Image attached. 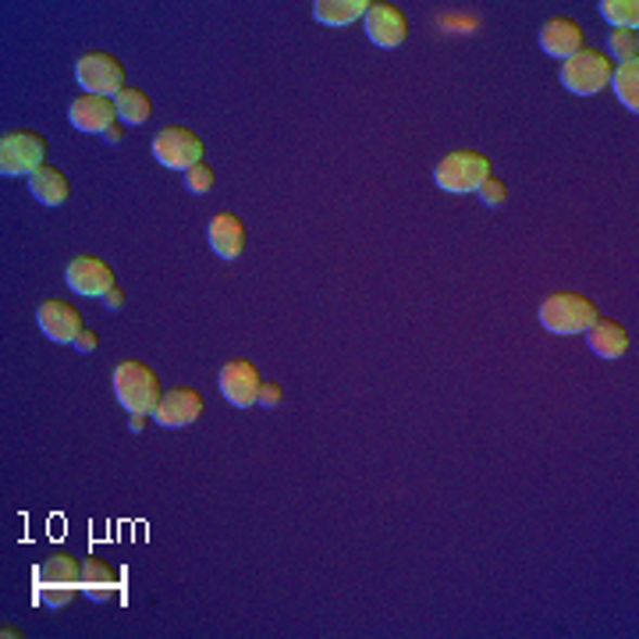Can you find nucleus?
<instances>
[{
  "mask_svg": "<svg viewBox=\"0 0 639 639\" xmlns=\"http://www.w3.org/2000/svg\"><path fill=\"white\" fill-rule=\"evenodd\" d=\"M114 395H117V401H122V409L153 416L156 406H161V398H164L161 376H156L146 362L125 359V362H117L114 367Z\"/></svg>",
  "mask_w": 639,
  "mask_h": 639,
  "instance_id": "1",
  "label": "nucleus"
},
{
  "mask_svg": "<svg viewBox=\"0 0 639 639\" xmlns=\"http://www.w3.org/2000/svg\"><path fill=\"white\" fill-rule=\"evenodd\" d=\"M82 593V562L68 551L50 554L43 565L36 568V597L47 608H68L75 597Z\"/></svg>",
  "mask_w": 639,
  "mask_h": 639,
  "instance_id": "2",
  "label": "nucleus"
},
{
  "mask_svg": "<svg viewBox=\"0 0 639 639\" xmlns=\"http://www.w3.org/2000/svg\"><path fill=\"white\" fill-rule=\"evenodd\" d=\"M597 306L593 298H586L579 292H554L540 303V323L551 334H586L597 323Z\"/></svg>",
  "mask_w": 639,
  "mask_h": 639,
  "instance_id": "3",
  "label": "nucleus"
},
{
  "mask_svg": "<svg viewBox=\"0 0 639 639\" xmlns=\"http://www.w3.org/2000/svg\"><path fill=\"white\" fill-rule=\"evenodd\" d=\"M487 178H494L490 156L480 150H451L445 161L434 167V181L451 195H469L480 192Z\"/></svg>",
  "mask_w": 639,
  "mask_h": 639,
  "instance_id": "4",
  "label": "nucleus"
},
{
  "mask_svg": "<svg viewBox=\"0 0 639 639\" xmlns=\"http://www.w3.org/2000/svg\"><path fill=\"white\" fill-rule=\"evenodd\" d=\"M611 75H615V64L604 54V50H579L576 57H568L562 64V86L576 97H597L604 93V86H611Z\"/></svg>",
  "mask_w": 639,
  "mask_h": 639,
  "instance_id": "5",
  "label": "nucleus"
},
{
  "mask_svg": "<svg viewBox=\"0 0 639 639\" xmlns=\"http://www.w3.org/2000/svg\"><path fill=\"white\" fill-rule=\"evenodd\" d=\"M153 156H156V164H164V167H171V171L186 175L189 167L203 164L206 146H203V139L192 132V128H186V125H167L153 139Z\"/></svg>",
  "mask_w": 639,
  "mask_h": 639,
  "instance_id": "6",
  "label": "nucleus"
},
{
  "mask_svg": "<svg viewBox=\"0 0 639 639\" xmlns=\"http://www.w3.org/2000/svg\"><path fill=\"white\" fill-rule=\"evenodd\" d=\"M47 161V139L39 132H8L0 139V175L33 178Z\"/></svg>",
  "mask_w": 639,
  "mask_h": 639,
  "instance_id": "7",
  "label": "nucleus"
},
{
  "mask_svg": "<svg viewBox=\"0 0 639 639\" xmlns=\"http://www.w3.org/2000/svg\"><path fill=\"white\" fill-rule=\"evenodd\" d=\"M75 78H78V86H82V93L114 100L125 89V64L114 54H107V50H93V54L78 57Z\"/></svg>",
  "mask_w": 639,
  "mask_h": 639,
  "instance_id": "8",
  "label": "nucleus"
},
{
  "mask_svg": "<svg viewBox=\"0 0 639 639\" xmlns=\"http://www.w3.org/2000/svg\"><path fill=\"white\" fill-rule=\"evenodd\" d=\"M220 395H225L228 406L234 409H253L259 401V387H264V376H259V370L253 367L250 359H231L220 367Z\"/></svg>",
  "mask_w": 639,
  "mask_h": 639,
  "instance_id": "9",
  "label": "nucleus"
},
{
  "mask_svg": "<svg viewBox=\"0 0 639 639\" xmlns=\"http://www.w3.org/2000/svg\"><path fill=\"white\" fill-rule=\"evenodd\" d=\"M362 25H367L370 43H376L381 50H395V47H401L409 39L406 11H401L398 4H387V0H370Z\"/></svg>",
  "mask_w": 639,
  "mask_h": 639,
  "instance_id": "10",
  "label": "nucleus"
},
{
  "mask_svg": "<svg viewBox=\"0 0 639 639\" xmlns=\"http://www.w3.org/2000/svg\"><path fill=\"white\" fill-rule=\"evenodd\" d=\"M36 323H39V331L57 345H75V337L86 331L82 312L72 303H64V298H47V303L36 309Z\"/></svg>",
  "mask_w": 639,
  "mask_h": 639,
  "instance_id": "11",
  "label": "nucleus"
},
{
  "mask_svg": "<svg viewBox=\"0 0 639 639\" xmlns=\"http://www.w3.org/2000/svg\"><path fill=\"white\" fill-rule=\"evenodd\" d=\"M64 281L68 289L78 295H107L114 289V270L103 264L100 256H75L68 267H64Z\"/></svg>",
  "mask_w": 639,
  "mask_h": 639,
  "instance_id": "12",
  "label": "nucleus"
},
{
  "mask_svg": "<svg viewBox=\"0 0 639 639\" xmlns=\"http://www.w3.org/2000/svg\"><path fill=\"white\" fill-rule=\"evenodd\" d=\"M200 416H203V395L200 391L175 387L161 398V406H156V412H153V423L167 426V430H178V426H192Z\"/></svg>",
  "mask_w": 639,
  "mask_h": 639,
  "instance_id": "13",
  "label": "nucleus"
},
{
  "mask_svg": "<svg viewBox=\"0 0 639 639\" xmlns=\"http://www.w3.org/2000/svg\"><path fill=\"white\" fill-rule=\"evenodd\" d=\"M68 122L86 136H103L111 125H117V107L111 97H89L82 93L78 100H72L68 107Z\"/></svg>",
  "mask_w": 639,
  "mask_h": 639,
  "instance_id": "14",
  "label": "nucleus"
},
{
  "mask_svg": "<svg viewBox=\"0 0 639 639\" xmlns=\"http://www.w3.org/2000/svg\"><path fill=\"white\" fill-rule=\"evenodd\" d=\"M583 43H586V29L579 22H572V18H547L544 22V29H540L544 54H551L558 61H568V57L579 54Z\"/></svg>",
  "mask_w": 639,
  "mask_h": 639,
  "instance_id": "15",
  "label": "nucleus"
},
{
  "mask_svg": "<svg viewBox=\"0 0 639 639\" xmlns=\"http://www.w3.org/2000/svg\"><path fill=\"white\" fill-rule=\"evenodd\" d=\"M206 242H210V250L220 259H239L245 253V245H250V234H245L242 217H234L231 210H220L210 228H206Z\"/></svg>",
  "mask_w": 639,
  "mask_h": 639,
  "instance_id": "16",
  "label": "nucleus"
},
{
  "mask_svg": "<svg viewBox=\"0 0 639 639\" xmlns=\"http://www.w3.org/2000/svg\"><path fill=\"white\" fill-rule=\"evenodd\" d=\"M586 342H590V352L601 359H622L629 352V331L622 328L618 320L611 317H597V323L586 331Z\"/></svg>",
  "mask_w": 639,
  "mask_h": 639,
  "instance_id": "17",
  "label": "nucleus"
},
{
  "mask_svg": "<svg viewBox=\"0 0 639 639\" xmlns=\"http://www.w3.org/2000/svg\"><path fill=\"white\" fill-rule=\"evenodd\" d=\"M29 192L36 195L43 206H64L72 200V181L64 178V171H57V167L43 164L39 171L29 178Z\"/></svg>",
  "mask_w": 639,
  "mask_h": 639,
  "instance_id": "18",
  "label": "nucleus"
},
{
  "mask_svg": "<svg viewBox=\"0 0 639 639\" xmlns=\"http://www.w3.org/2000/svg\"><path fill=\"white\" fill-rule=\"evenodd\" d=\"M117 586H122V579H117L114 565L89 554L82 562V590L93 597V601H111V597L117 593Z\"/></svg>",
  "mask_w": 639,
  "mask_h": 639,
  "instance_id": "19",
  "label": "nucleus"
},
{
  "mask_svg": "<svg viewBox=\"0 0 639 639\" xmlns=\"http://www.w3.org/2000/svg\"><path fill=\"white\" fill-rule=\"evenodd\" d=\"M367 8H370V0H317V4H312V18L337 29V25H352V22L367 18Z\"/></svg>",
  "mask_w": 639,
  "mask_h": 639,
  "instance_id": "20",
  "label": "nucleus"
},
{
  "mask_svg": "<svg viewBox=\"0 0 639 639\" xmlns=\"http://www.w3.org/2000/svg\"><path fill=\"white\" fill-rule=\"evenodd\" d=\"M114 107H117V122L125 125H146L153 117V100L146 89H136V86H125L122 93L114 97Z\"/></svg>",
  "mask_w": 639,
  "mask_h": 639,
  "instance_id": "21",
  "label": "nucleus"
},
{
  "mask_svg": "<svg viewBox=\"0 0 639 639\" xmlns=\"http://www.w3.org/2000/svg\"><path fill=\"white\" fill-rule=\"evenodd\" d=\"M611 86H615V93L622 100L625 111L639 114V61H625L615 64V75H611Z\"/></svg>",
  "mask_w": 639,
  "mask_h": 639,
  "instance_id": "22",
  "label": "nucleus"
},
{
  "mask_svg": "<svg viewBox=\"0 0 639 639\" xmlns=\"http://www.w3.org/2000/svg\"><path fill=\"white\" fill-rule=\"evenodd\" d=\"M601 15L611 22L615 29L636 33L639 29V4L636 0H601Z\"/></svg>",
  "mask_w": 639,
  "mask_h": 639,
  "instance_id": "23",
  "label": "nucleus"
},
{
  "mask_svg": "<svg viewBox=\"0 0 639 639\" xmlns=\"http://www.w3.org/2000/svg\"><path fill=\"white\" fill-rule=\"evenodd\" d=\"M608 50H611V57H618V64L639 61V36L625 33V29H615V33H611V39H608Z\"/></svg>",
  "mask_w": 639,
  "mask_h": 639,
  "instance_id": "24",
  "label": "nucleus"
},
{
  "mask_svg": "<svg viewBox=\"0 0 639 639\" xmlns=\"http://www.w3.org/2000/svg\"><path fill=\"white\" fill-rule=\"evenodd\" d=\"M214 186H217V175H214V167L206 164V161L195 164V167H189V171H186V189H189V192L206 195Z\"/></svg>",
  "mask_w": 639,
  "mask_h": 639,
  "instance_id": "25",
  "label": "nucleus"
},
{
  "mask_svg": "<svg viewBox=\"0 0 639 639\" xmlns=\"http://www.w3.org/2000/svg\"><path fill=\"white\" fill-rule=\"evenodd\" d=\"M480 203L484 206H504V200H508V189H504V181L501 178H487L484 186H480Z\"/></svg>",
  "mask_w": 639,
  "mask_h": 639,
  "instance_id": "26",
  "label": "nucleus"
},
{
  "mask_svg": "<svg viewBox=\"0 0 639 639\" xmlns=\"http://www.w3.org/2000/svg\"><path fill=\"white\" fill-rule=\"evenodd\" d=\"M281 398H284L281 384L264 381V387H259V401H256V406H264V409H278V406H281Z\"/></svg>",
  "mask_w": 639,
  "mask_h": 639,
  "instance_id": "27",
  "label": "nucleus"
},
{
  "mask_svg": "<svg viewBox=\"0 0 639 639\" xmlns=\"http://www.w3.org/2000/svg\"><path fill=\"white\" fill-rule=\"evenodd\" d=\"M97 345H100V334L97 331H82L75 337V348L78 352H97Z\"/></svg>",
  "mask_w": 639,
  "mask_h": 639,
  "instance_id": "28",
  "label": "nucleus"
},
{
  "mask_svg": "<svg viewBox=\"0 0 639 639\" xmlns=\"http://www.w3.org/2000/svg\"><path fill=\"white\" fill-rule=\"evenodd\" d=\"M103 303H107V309H122L125 306V289H122V284H114V289L103 295Z\"/></svg>",
  "mask_w": 639,
  "mask_h": 639,
  "instance_id": "29",
  "label": "nucleus"
},
{
  "mask_svg": "<svg viewBox=\"0 0 639 639\" xmlns=\"http://www.w3.org/2000/svg\"><path fill=\"white\" fill-rule=\"evenodd\" d=\"M146 420H150V416L132 412V420H128V426H132V434H142V430H146Z\"/></svg>",
  "mask_w": 639,
  "mask_h": 639,
  "instance_id": "30",
  "label": "nucleus"
},
{
  "mask_svg": "<svg viewBox=\"0 0 639 639\" xmlns=\"http://www.w3.org/2000/svg\"><path fill=\"white\" fill-rule=\"evenodd\" d=\"M103 139H107V142H122V139H125V128H122V122L111 125L107 132H103Z\"/></svg>",
  "mask_w": 639,
  "mask_h": 639,
  "instance_id": "31",
  "label": "nucleus"
},
{
  "mask_svg": "<svg viewBox=\"0 0 639 639\" xmlns=\"http://www.w3.org/2000/svg\"><path fill=\"white\" fill-rule=\"evenodd\" d=\"M0 636H4V639H8V636H11V639H18L22 632H18V629H11V625H4V629H0Z\"/></svg>",
  "mask_w": 639,
  "mask_h": 639,
  "instance_id": "32",
  "label": "nucleus"
}]
</instances>
